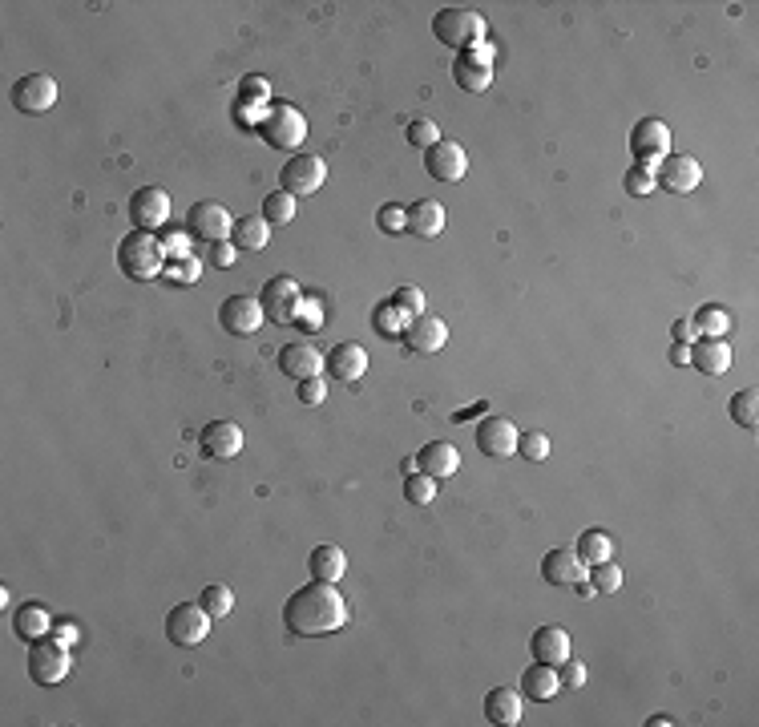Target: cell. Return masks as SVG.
<instances>
[{
	"instance_id": "cell-1",
	"label": "cell",
	"mask_w": 759,
	"mask_h": 727,
	"mask_svg": "<svg viewBox=\"0 0 759 727\" xmlns=\"http://www.w3.org/2000/svg\"><path fill=\"white\" fill-rule=\"evenodd\" d=\"M348 598L336 590V582H311L295 590L283 602V627L295 639H315V635H336L348 627Z\"/></svg>"
},
{
	"instance_id": "cell-2",
	"label": "cell",
	"mask_w": 759,
	"mask_h": 727,
	"mask_svg": "<svg viewBox=\"0 0 759 727\" xmlns=\"http://www.w3.org/2000/svg\"><path fill=\"white\" fill-rule=\"evenodd\" d=\"M118 267H122L130 279H138V283L162 279V271H166V247H162V239L150 235V231L126 235V239L118 243Z\"/></svg>"
},
{
	"instance_id": "cell-3",
	"label": "cell",
	"mask_w": 759,
	"mask_h": 727,
	"mask_svg": "<svg viewBox=\"0 0 759 727\" xmlns=\"http://www.w3.org/2000/svg\"><path fill=\"white\" fill-rule=\"evenodd\" d=\"M485 17L473 13V9H441L437 17H432V33H437V41H445L449 49H477L485 41Z\"/></svg>"
},
{
	"instance_id": "cell-4",
	"label": "cell",
	"mask_w": 759,
	"mask_h": 727,
	"mask_svg": "<svg viewBox=\"0 0 759 727\" xmlns=\"http://www.w3.org/2000/svg\"><path fill=\"white\" fill-rule=\"evenodd\" d=\"M259 134H263V142H267L271 150H299L303 138H307V118L291 106V101H279V106L267 110Z\"/></svg>"
},
{
	"instance_id": "cell-5",
	"label": "cell",
	"mask_w": 759,
	"mask_h": 727,
	"mask_svg": "<svg viewBox=\"0 0 759 727\" xmlns=\"http://www.w3.org/2000/svg\"><path fill=\"white\" fill-rule=\"evenodd\" d=\"M630 150H634V166L655 174L663 166V158L671 154V126L659 122V118H642L630 130Z\"/></svg>"
},
{
	"instance_id": "cell-6",
	"label": "cell",
	"mask_w": 759,
	"mask_h": 727,
	"mask_svg": "<svg viewBox=\"0 0 759 727\" xmlns=\"http://www.w3.org/2000/svg\"><path fill=\"white\" fill-rule=\"evenodd\" d=\"M69 667H73V655H69V647L57 643L53 635H45V639H37V643L29 647V679H33L37 687H57V683L69 675Z\"/></svg>"
},
{
	"instance_id": "cell-7",
	"label": "cell",
	"mask_w": 759,
	"mask_h": 727,
	"mask_svg": "<svg viewBox=\"0 0 759 727\" xmlns=\"http://www.w3.org/2000/svg\"><path fill=\"white\" fill-rule=\"evenodd\" d=\"M210 614H206V606L202 602H178L170 614H166V639L174 643V647H182V651H190V647H198L206 635H210Z\"/></svg>"
},
{
	"instance_id": "cell-8",
	"label": "cell",
	"mask_w": 759,
	"mask_h": 727,
	"mask_svg": "<svg viewBox=\"0 0 759 727\" xmlns=\"http://www.w3.org/2000/svg\"><path fill=\"white\" fill-rule=\"evenodd\" d=\"M303 291H299V283L291 279V275H275V279H267L263 283V291H259V303H263V316L271 320V324H295L299 320V307H303Z\"/></svg>"
},
{
	"instance_id": "cell-9",
	"label": "cell",
	"mask_w": 759,
	"mask_h": 727,
	"mask_svg": "<svg viewBox=\"0 0 759 727\" xmlns=\"http://www.w3.org/2000/svg\"><path fill=\"white\" fill-rule=\"evenodd\" d=\"M186 231H190L194 239H206V243H223V239H231L235 219H231V211H227L223 202L206 198V202H194V206H190Z\"/></svg>"
},
{
	"instance_id": "cell-10",
	"label": "cell",
	"mask_w": 759,
	"mask_h": 727,
	"mask_svg": "<svg viewBox=\"0 0 759 727\" xmlns=\"http://www.w3.org/2000/svg\"><path fill=\"white\" fill-rule=\"evenodd\" d=\"M541 578H546L550 586H558V590H578L590 578V566L578 558L574 546H558V550H550L546 558H541Z\"/></svg>"
},
{
	"instance_id": "cell-11",
	"label": "cell",
	"mask_w": 759,
	"mask_h": 727,
	"mask_svg": "<svg viewBox=\"0 0 759 727\" xmlns=\"http://www.w3.org/2000/svg\"><path fill=\"white\" fill-rule=\"evenodd\" d=\"M166 219H170V194L162 190V186H142V190H134V198H130V223H134V231H158V227H166Z\"/></svg>"
},
{
	"instance_id": "cell-12",
	"label": "cell",
	"mask_w": 759,
	"mask_h": 727,
	"mask_svg": "<svg viewBox=\"0 0 759 727\" xmlns=\"http://www.w3.org/2000/svg\"><path fill=\"white\" fill-rule=\"evenodd\" d=\"M473 437H477V453H485L489 461H509L513 453H517V425L513 421H505V417H485L477 429H473Z\"/></svg>"
},
{
	"instance_id": "cell-13",
	"label": "cell",
	"mask_w": 759,
	"mask_h": 727,
	"mask_svg": "<svg viewBox=\"0 0 759 727\" xmlns=\"http://www.w3.org/2000/svg\"><path fill=\"white\" fill-rule=\"evenodd\" d=\"M323 178H328V166H323V158H315V154H295V158L279 170V182H283L279 190L303 198V194H315V190L323 186Z\"/></svg>"
},
{
	"instance_id": "cell-14",
	"label": "cell",
	"mask_w": 759,
	"mask_h": 727,
	"mask_svg": "<svg viewBox=\"0 0 759 727\" xmlns=\"http://www.w3.org/2000/svg\"><path fill=\"white\" fill-rule=\"evenodd\" d=\"M424 170H428L432 178H437V182H461L465 170H469V154H465L461 142L441 138L437 146H428V150H424Z\"/></svg>"
},
{
	"instance_id": "cell-15",
	"label": "cell",
	"mask_w": 759,
	"mask_h": 727,
	"mask_svg": "<svg viewBox=\"0 0 759 727\" xmlns=\"http://www.w3.org/2000/svg\"><path fill=\"white\" fill-rule=\"evenodd\" d=\"M13 106L21 114H45L57 106V81L49 73H25L13 85Z\"/></svg>"
},
{
	"instance_id": "cell-16",
	"label": "cell",
	"mask_w": 759,
	"mask_h": 727,
	"mask_svg": "<svg viewBox=\"0 0 759 727\" xmlns=\"http://www.w3.org/2000/svg\"><path fill=\"white\" fill-rule=\"evenodd\" d=\"M263 303L259 299H251V295H231V299H223V307H219V324H223V332H231V336H255L259 328H263Z\"/></svg>"
},
{
	"instance_id": "cell-17",
	"label": "cell",
	"mask_w": 759,
	"mask_h": 727,
	"mask_svg": "<svg viewBox=\"0 0 759 727\" xmlns=\"http://www.w3.org/2000/svg\"><path fill=\"white\" fill-rule=\"evenodd\" d=\"M198 449L206 461H235L243 453V429L235 421H210L198 433Z\"/></svg>"
},
{
	"instance_id": "cell-18",
	"label": "cell",
	"mask_w": 759,
	"mask_h": 727,
	"mask_svg": "<svg viewBox=\"0 0 759 727\" xmlns=\"http://www.w3.org/2000/svg\"><path fill=\"white\" fill-rule=\"evenodd\" d=\"M489 61H493V49H489V45H477V49L461 53V57L453 61V81H457L465 93H485V89L493 85Z\"/></svg>"
},
{
	"instance_id": "cell-19",
	"label": "cell",
	"mask_w": 759,
	"mask_h": 727,
	"mask_svg": "<svg viewBox=\"0 0 759 727\" xmlns=\"http://www.w3.org/2000/svg\"><path fill=\"white\" fill-rule=\"evenodd\" d=\"M404 348L416 352V356H437L445 344H449V324L437 320V316H416L408 328H404Z\"/></svg>"
},
{
	"instance_id": "cell-20",
	"label": "cell",
	"mask_w": 759,
	"mask_h": 727,
	"mask_svg": "<svg viewBox=\"0 0 759 727\" xmlns=\"http://www.w3.org/2000/svg\"><path fill=\"white\" fill-rule=\"evenodd\" d=\"M279 368L291 380H315L323 368H328V356H323L315 344H307V340H295V344H283Z\"/></svg>"
},
{
	"instance_id": "cell-21",
	"label": "cell",
	"mask_w": 759,
	"mask_h": 727,
	"mask_svg": "<svg viewBox=\"0 0 759 727\" xmlns=\"http://www.w3.org/2000/svg\"><path fill=\"white\" fill-rule=\"evenodd\" d=\"M655 178H659V186H667L671 194H691V190H699V182H703V166H699L691 154H667L663 166L655 170Z\"/></svg>"
},
{
	"instance_id": "cell-22",
	"label": "cell",
	"mask_w": 759,
	"mask_h": 727,
	"mask_svg": "<svg viewBox=\"0 0 759 727\" xmlns=\"http://www.w3.org/2000/svg\"><path fill=\"white\" fill-rule=\"evenodd\" d=\"M404 219H408V231L420 235V239H437V235H445V223H449L445 206H441V202H432V198H416L412 206H404Z\"/></svg>"
},
{
	"instance_id": "cell-23",
	"label": "cell",
	"mask_w": 759,
	"mask_h": 727,
	"mask_svg": "<svg viewBox=\"0 0 759 727\" xmlns=\"http://www.w3.org/2000/svg\"><path fill=\"white\" fill-rule=\"evenodd\" d=\"M416 469L428 473V477H453L461 469V453L453 441H428L420 453H416Z\"/></svg>"
},
{
	"instance_id": "cell-24",
	"label": "cell",
	"mask_w": 759,
	"mask_h": 727,
	"mask_svg": "<svg viewBox=\"0 0 759 727\" xmlns=\"http://www.w3.org/2000/svg\"><path fill=\"white\" fill-rule=\"evenodd\" d=\"M328 372L336 376V380H344V384H356L364 372H368V352H364V344H336L332 352H328Z\"/></svg>"
},
{
	"instance_id": "cell-25",
	"label": "cell",
	"mask_w": 759,
	"mask_h": 727,
	"mask_svg": "<svg viewBox=\"0 0 759 727\" xmlns=\"http://www.w3.org/2000/svg\"><path fill=\"white\" fill-rule=\"evenodd\" d=\"M731 344L727 340H707V336H699L695 344H691V368H699V372H707V376H723L727 368H731Z\"/></svg>"
},
{
	"instance_id": "cell-26",
	"label": "cell",
	"mask_w": 759,
	"mask_h": 727,
	"mask_svg": "<svg viewBox=\"0 0 759 727\" xmlns=\"http://www.w3.org/2000/svg\"><path fill=\"white\" fill-rule=\"evenodd\" d=\"M529 651H533L537 663L558 667L562 659H570V635H566V627H541V631H533Z\"/></svg>"
},
{
	"instance_id": "cell-27",
	"label": "cell",
	"mask_w": 759,
	"mask_h": 727,
	"mask_svg": "<svg viewBox=\"0 0 759 727\" xmlns=\"http://www.w3.org/2000/svg\"><path fill=\"white\" fill-rule=\"evenodd\" d=\"M485 719L497 727H517L521 723V691L513 687H493L485 695Z\"/></svg>"
},
{
	"instance_id": "cell-28",
	"label": "cell",
	"mask_w": 759,
	"mask_h": 727,
	"mask_svg": "<svg viewBox=\"0 0 759 727\" xmlns=\"http://www.w3.org/2000/svg\"><path fill=\"white\" fill-rule=\"evenodd\" d=\"M558 691H562V683H558V667L537 663V659H533V667H525V675H521V695H525V699L546 703V699H554Z\"/></svg>"
},
{
	"instance_id": "cell-29",
	"label": "cell",
	"mask_w": 759,
	"mask_h": 727,
	"mask_svg": "<svg viewBox=\"0 0 759 727\" xmlns=\"http://www.w3.org/2000/svg\"><path fill=\"white\" fill-rule=\"evenodd\" d=\"M17 635L21 639H29V643H37V639H45V635H53V614L41 606V602H25L21 610H17Z\"/></svg>"
},
{
	"instance_id": "cell-30",
	"label": "cell",
	"mask_w": 759,
	"mask_h": 727,
	"mask_svg": "<svg viewBox=\"0 0 759 727\" xmlns=\"http://www.w3.org/2000/svg\"><path fill=\"white\" fill-rule=\"evenodd\" d=\"M348 570V558L340 546H315L311 550V578L315 582H340Z\"/></svg>"
},
{
	"instance_id": "cell-31",
	"label": "cell",
	"mask_w": 759,
	"mask_h": 727,
	"mask_svg": "<svg viewBox=\"0 0 759 727\" xmlns=\"http://www.w3.org/2000/svg\"><path fill=\"white\" fill-rule=\"evenodd\" d=\"M271 239V223L263 215H247V219H235V231H231V243L239 251H263Z\"/></svg>"
},
{
	"instance_id": "cell-32",
	"label": "cell",
	"mask_w": 759,
	"mask_h": 727,
	"mask_svg": "<svg viewBox=\"0 0 759 727\" xmlns=\"http://www.w3.org/2000/svg\"><path fill=\"white\" fill-rule=\"evenodd\" d=\"M691 324H695V332L707 336V340H723V336L731 332V316H727V307H719V303L699 307L695 316H691Z\"/></svg>"
},
{
	"instance_id": "cell-33",
	"label": "cell",
	"mask_w": 759,
	"mask_h": 727,
	"mask_svg": "<svg viewBox=\"0 0 759 727\" xmlns=\"http://www.w3.org/2000/svg\"><path fill=\"white\" fill-rule=\"evenodd\" d=\"M574 550H578V558H582L586 566H598V562H610V558H614V542H610L606 530H586Z\"/></svg>"
},
{
	"instance_id": "cell-34",
	"label": "cell",
	"mask_w": 759,
	"mask_h": 727,
	"mask_svg": "<svg viewBox=\"0 0 759 727\" xmlns=\"http://www.w3.org/2000/svg\"><path fill=\"white\" fill-rule=\"evenodd\" d=\"M372 324H376L380 336H392V340H396V336H404V328L412 324V316H408V311H400L392 299H384V303L372 311Z\"/></svg>"
},
{
	"instance_id": "cell-35",
	"label": "cell",
	"mask_w": 759,
	"mask_h": 727,
	"mask_svg": "<svg viewBox=\"0 0 759 727\" xmlns=\"http://www.w3.org/2000/svg\"><path fill=\"white\" fill-rule=\"evenodd\" d=\"M731 421L739 429H755L759 425V392L755 388H743L731 396Z\"/></svg>"
},
{
	"instance_id": "cell-36",
	"label": "cell",
	"mask_w": 759,
	"mask_h": 727,
	"mask_svg": "<svg viewBox=\"0 0 759 727\" xmlns=\"http://www.w3.org/2000/svg\"><path fill=\"white\" fill-rule=\"evenodd\" d=\"M263 219H267L271 227H287V223L295 219V194H287V190L267 194V198H263Z\"/></svg>"
},
{
	"instance_id": "cell-37",
	"label": "cell",
	"mask_w": 759,
	"mask_h": 727,
	"mask_svg": "<svg viewBox=\"0 0 759 727\" xmlns=\"http://www.w3.org/2000/svg\"><path fill=\"white\" fill-rule=\"evenodd\" d=\"M198 602L206 606V614H210L214 622H219V618H227V614L235 610V594H231V590H227L223 582H214V586H206Z\"/></svg>"
},
{
	"instance_id": "cell-38",
	"label": "cell",
	"mask_w": 759,
	"mask_h": 727,
	"mask_svg": "<svg viewBox=\"0 0 759 727\" xmlns=\"http://www.w3.org/2000/svg\"><path fill=\"white\" fill-rule=\"evenodd\" d=\"M404 497H408L412 505H428L432 497H437V477H428V473L412 469V473L404 477Z\"/></svg>"
},
{
	"instance_id": "cell-39",
	"label": "cell",
	"mask_w": 759,
	"mask_h": 727,
	"mask_svg": "<svg viewBox=\"0 0 759 727\" xmlns=\"http://www.w3.org/2000/svg\"><path fill=\"white\" fill-rule=\"evenodd\" d=\"M198 275H202V263H198L194 255H186V259H166V271H162V279L174 283V287L198 283Z\"/></svg>"
},
{
	"instance_id": "cell-40",
	"label": "cell",
	"mask_w": 759,
	"mask_h": 727,
	"mask_svg": "<svg viewBox=\"0 0 759 727\" xmlns=\"http://www.w3.org/2000/svg\"><path fill=\"white\" fill-rule=\"evenodd\" d=\"M517 453H521L525 461H546V457H550V437L541 433V429H525V433L517 437Z\"/></svg>"
},
{
	"instance_id": "cell-41",
	"label": "cell",
	"mask_w": 759,
	"mask_h": 727,
	"mask_svg": "<svg viewBox=\"0 0 759 727\" xmlns=\"http://www.w3.org/2000/svg\"><path fill=\"white\" fill-rule=\"evenodd\" d=\"M590 586H594V590H606V594L622 590V566H614V558L590 566Z\"/></svg>"
},
{
	"instance_id": "cell-42",
	"label": "cell",
	"mask_w": 759,
	"mask_h": 727,
	"mask_svg": "<svg viewBox=\"0 0 759 727\" xmlns=\"http://www.w3.org/2000/svg\"><path fill=\"white\" fill-rule=\"evenodd\" d=\"M404 138H408L412 146L428 150V146H437V142H441V130H437V122H428V118H416V122H408Z\"/></svg>"
},
{
	"instance_id": "cell-43",
	"label": "cell",
	"mask_w": 759,
	"mask_h": 727,
	"mask_svg": "<svg viewBox=\"0 0 759 727\" xmlns=\"http://www.w3.org/2000/svg\"><path fill=\"white\" fill-rule=\"evenodd\" d=\"M376 223H380V231H384V235H404V231H408V219H404V206H396V202L380 206V215H376Z\"/></svg>"
},
{
	"instance_id": "cell-44",
	"label": "cell",
	"mask_w": 759,
	"mask_h": 727,
	"mask_svg": "<svg viewBox=\"0 0 759 727\" xmlns=\"http://www.w3.org/2000/svg\"><path fill=\"white\" fill-rule=\"evenodd\" d=\"M622 186H626V194H630V198H638V194H650V190H655V186H659V178L650 174V170H642V166H634V170H626Z\"/></svg>"
},
{
	"instance_id": "cell-45",
	"label": "cell",
	"mask_w": 759,
	"mask_h": 727,
	"mask_svg": "<svg viewBox=\"0 0 759 727\" xmlns=\"http://www.w3.org/2000/svg\"><path fill=\"white\" fill-rule=\"evenodd\" d=\"M392 303H396L400 311H408L412 320L424 316V291H420V287H396V291H392Z\"/></svg>"
},
{
	"instance_id": "cell-46",
	"label": "cell",
	"mask_w": 759,
	"mask_h": 727,
	"mask_svg": "<svg viewBox=\"0 0 759 727\" xmlns=\"http://www.w3.org/2000/svg\"><path fill=\"white\" fill-rule=\"evenodd\" d=\"M558 683H562V687H570V691L586 687V663H578L574 655H570V659H562V663H558Z\"/></svg>"
},
{
	"instance_id": "cell-47",
	"label": "cell",
	"mask_w": 759,
	"mask_h": 727,
	"mask_svg": "<svg viewBox=\"0 0 759 727\" xmlns=\"http://www.w3.org/2000/svg\"><path fill=\"white\" fill-rule=\"evenodd\" d=\"M158 239H162V247H166V259H186L194 235H186V231H166V235H158Z\"/></svg>"
},
{
	"instance_id": "cell-48",
	"label": "cell",
	"mask_w": 759,
	"mask_h": 727,
	"mask_svg": "<svg viewBox=\"0 0 759 727\" xmlns=\"http://www.w3.org/2000/svg\"><path fill=\"white\" fill-rule=\"evenodd\" d=\"M235 259H239V247H235L231 239H223V243H210V267L227 271V267H235Z\"/></svg>"
},
{
	"instance_id": "cell-49",
	"label": "cell",
	"mask_w": 759,
	"mask_h": 727,
	"mask_svg": "<svg viewBox=\"0 0 759 727\" xmlns=\"http://www.w3.org/2000/svg\"><path fill=\"white\" fill-rule=\"evenodd\" d=\"M299 400L303 404H323V400H328V384H323L319 376L315 380H299Z\"/></svg>"
},
{
	"instance_id": "cell-50",
	"label": "cell",
	"mask_w": 759,
	"mask_h": 727,
	"mask_svg": "<svg viewBox=\"0 0 759 727\" xmlns=\"http://www.w3.org/2000/svg\"><path fill=\"white\" fill-rule=\"evenodd\" d=\"M299 320H303V328H307V332H315V328L323 324V307H319L315 299H303V307H299Z\"/></svg>"
},
{
	"instance_id": "cell-51",
	"label": "cell",
	"mask_w": 759,
	"mask_h": 727,
	"mask_svg": "<svg viewBox=\"0 0 759 727\" xmlns=\"http://www.w3.org/2000/svg\"><path fill=\"white\" fill-rule=\"evenodd\" d=\"M671 336H675V344H695V340H699V332H695V324H691V320H675Z\"/></svg>"
},
{
	"instance_id": "cell-52",
	"label": "cell",
	"mask_w": 759,
	"mask_h": 727,
	"mask_svg": "<svg viewBox=\"0 0 759 727\" xmlns=\"http://www.w3.org/2000/svg\"><path fill=\"white\" fill-rule=\"evenodd\" d=\"M53 639L65 643V647H73L77 643V627H73V622H53Z\"/></svg>"
},
{
	"instance_id": "cell-53",
	"label": "cell",
	"mask_w": 759,
	"mask_h": 727,
	"mask_svg": "<svg viewBox=\"0 0 759 727\" xmlns=\"http://www.w3.org/2000/svg\"><path fill=\"white\" fill-rule=\"evenodd\" d=\"M243 97H247V101H251V97H259V101H263V97H267V81L247 77V81H243Z\"/></svg>"
},
{
	"instance_id": "cell-54",
	"label": "cell",
	"mask_w": 759,
	"mask_h": 727,
	"mask_svg": "<svg viewBox=\"0 0 759 727\" xmlns=\"http://www.w3.org/2000/svg\"><path fill=\"white\" fill-rule=\"evenodd\" d=\"M671 364H691V344H671Z\"/></svg>"
},
{
	"instance_id": "cell-55",
	"label": "cell",
	"mask_w": 759,
	"mask_h": 727,
	"mask_svg": "<svg viewBox=\"0 0 759 727\" xmlns=\"http://www.w3.org/2000/svg\"><path fill=\"white\" fill-rule=\"evenodd\" d=\"M646 723H650V727H667V723H675V719H671V715H650Z\"/></svg>"
}]
</instances>
